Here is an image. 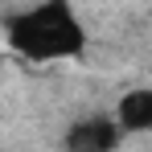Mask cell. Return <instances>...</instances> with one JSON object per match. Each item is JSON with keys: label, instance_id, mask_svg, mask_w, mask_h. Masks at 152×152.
Masks as SVG:
<instances>
[{"label": "cell", "instance_id": "cell-3", "mask_svg": "<svg viewBox=\"0 0 152 152\" xmlns=\"http://www.w3.org/2000/svg\"><path fill=\"white\" fill-rule=\"evenodd\" d=\"M115 124L124 136H144L152 132V86H132L127 95H119L115 103Z\"/></svg>", "mask_w": 152, "mask_h": 152}, {"label": "cell", "instance_id": "cell-1", "mask_svg": "<svg viewBox=\"0 0 152 152\" xmlns=\"http://www.w3.org/2000/svg\"><path fill=\"white\" fill-rule=\"evenodd\" d=\"M8 50L25 62H74L86 53V25L70 0H37L8 17Z\"/></svg>", "mask_w": 152, "mask_h": 152}, {"label": "cell", "instance_id": "cell-2", "mask_svg": "<svg viewBox=\"0 0 152 152\" xmlns=\"http://www.w3.org/2000/svg\"><path fill=\"white\" fill-rule=\"evenodd\" d=\"M124 140V132L115 124V115H82L66 127L62 152H115Z\"/></svg>", "mask_w": 152, "mask_h": 152}]
</instances>
